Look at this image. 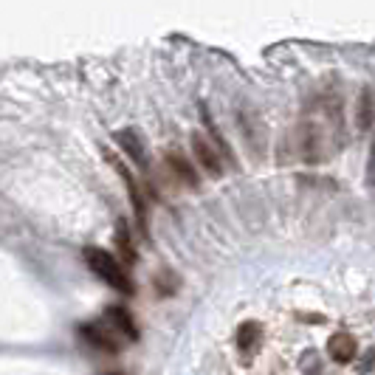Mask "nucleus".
<instances>
[{"label":"nucleus","mask_w":375,"mask_h":375,"mask_svg":"<svg viewBox=\"0 0 375 375\" xmlns=\"http://www.w3.org/2000/svg\"><path fill=\"white\" fill-rule=\"evenodd\" d=\"M367 183L375 186V138H372V147H369V161H367Z\"/></svg>","instance_id":"4468645a"},{"label":"nucleus","mask_w":375,"mask_h":375,"mask_svg":"<svg viewBox=\"0 0 375 375\" xmlns=\"http://www.w3.org/2000/svg\"><path fill=\"white\" fill-rule=\"evenodd\" d=\"M113 375H119V372H113Z\"/></svg>","instance_id":"2eb2a0df"},{"label":"nucleus","mask_w":375,"mask_h":375,"mask_svg":"<svg viewBox=\"0 0 375 375\" xmlns=\"http://www.w3.org/2000/svg\"><path fill=\"white\" fill-rule=\"evenodd\" d=\"M107 316V322H110V327L119 333V336H127L130 341H136L138 338V327H136V322H133V313L127 310V308H119V305H110L107 310H105Z\"/></svg>","instance_id":"6e6552de"},{"label":"nucleus","mask_w":375,"mask_h":375,"mask_svg":"<svg viewBox=\"0 0 375 375\" xmlns=\"http://www.w3.org/2000/svg\"><path fill=\"white\" fill-rule=\"evenodd\" d=\"M116 138H119V144H121V150L138 164V166H147V155H144V144H141V138H138V133L136 130H121V133H116Z\"/></svg>","instance_id":"9d476101"},{"label":"nucleus","mask_w":375,"mask_h":375,"mask_svg":"<svg viewBox=\"0 0 375 375\" xmlns=\"http://www.w3.org/2000/svg\"><path fill=\"white\" fill-rule=\"evenodd\" d=\"M79 333H82V338L91 347H96L102 353H121V347H124V341L119 338V333L113 327H107V324L85 322V324H79Z\"/></svg>","instance_id":"7ed1b4c3"},{"label":"nucleus","mask_w":375,"mask_h":375,"mask_svg":"<svg viewBox=\"0 0 375 375\" xmlns=\"http://www.w3.org/2000/svg\"><path fill=\"white\" fill-rule=\"evenodd\" d=\"M82 257H85L88 268H91L105 285H110L113 291H121V294H127V296L136 291V288H133V279H130V274H127V268H124V263L116 260L110 251L96 249V246H88V249L82 251Z\"/></svg>","instance_id":"f03ea898"},{"label":"nucleus","mask_w":375,"mask_h":375,"mask_svg":"<svg viewBox=\"0 0 375 375\" xmlns=\"http://www.w3.org/2000/svg\"><path fill=\"white\" fill-rule=\"evenodd\" d=\"M116 246H119V260H124V263H136V249H133V243H130V232H127V223L124 221H119V226H116Z\"/></svg>","instance_id":"f8f14e48"},{"label":"nucleus","mask_w":375,"mask_h":375,"mask_svg":"<svg viewBox=\"0 0 375 375\" xmlns=\"http://www.w3.org/2000/svg\"><path fill=\"white\" fill-rule=\"evenodd\" d=\"M192 152H195V158L201 161V166H204L209 175H221V172H223V164H221L218 150H215L201 133H192Z\"/></svg>","instance_id":"39448f33"},{"label":"nucleus","mask_w":375,"mask_h":375,"mask_svg":"<svg viewBox=\"0 0 375 375\" xmlns=\"http://www.w3.org/2000/svg\"><path fill=\"white\" fill-rule=\"evenodd\" d=\"M107 158H110V164L116 166V172L124 178V183H127V192H130V204H133V212H136V218H138L141 229L147 232V204H144V195L138 192V183H136L133 172H130V169L124 166V161H119L113 152H107Z\"/></svg>","instance_id":"20e7f679"},{"label":"nucleus","mask_w":375,"mask_h":375,"mask_svg":"<svg viewBox=\"0 0 375 375\" xmlns=\"http://www.w3.org/2000/svg\"><path fill=\"white\" fill-rule=\"evenodd\" d=\"M372 119H375V93H372V88H364L361 99H358V127L369 130Z\"/></svg>","instance_id":"9b49d317"},{"label":"nucleus","mask_w":375,"mask_h":375,"mask_svg":"<svg viewBox=\"0 0 375 375\" xmlns=\"http://www.w3.org/2000/svg\"><path fill=\"white\" fill-rule=\"evenodd\" d=\"M327 353H330V358H333L336 364H350V361H355V353H358L355 336H350V333H336V336H330Z\"/></svg>","instance_id":"0eeeda50"},{"label":"nucleus","mask_w":375,"mask_h":375,"mask_svg":"<svg viewBox=\"0 0 375 375\" xmlns=\"http://www.w3.org/2000/svg\"><path fill=\"white\" fill-rule=\"evenodd\" d=\"M164 161H166V166L175 172V178L180 180V183H186V186H192V190H198V172H195V166L186 161V155L183 152H178V150H169L166 155H164Z\"/></svg>","instance_id":"423d86ee"},{"label":"nucleus","mask_w":375,"mask_h":375,"mask_svg":"<svg viewBox=\"0 0 375 375\" xmlns=\"http://www.w3.org/2000/svg\"><path fill=\"white\" fill-rule=\"evenodd\" d=\"M344 138V121H341V110L338 102L322 99V105L310 107L299 127L294 130V144H296V155L308 164H319L324 158H330Z\"/></svg>","instance_id":"f257e3e1"},{"label":"nucleus","mask_w":375,"mask_h":375,"mask_svg":"<svg viewBox=\"0 0 375 375\" xmlns=\"http://www.w3.org/2000/svg\"><path fill=\"white\" fill-rule=\"evenodd\" d=\"M299 367H302V372H305V375H322V358H319V353L308 350V353L302 355Z\"/></svg>","instance_id":"ddd939ff"},{"label":"nucleus","mask_w":375,"mask_h":375,"mask_svg":"<svg viewBox=\"0 0 375 375\" xmlns=\"http://www.w3.org/2000/svg\"><path fill=\"white\" fill-rule=\"evenodd\" d=\"M260 341H263V324L260 322H243L237 327V350L246 355V361H249V355H254Z\"/></svg>","instance_id":"1a4fd4ad"}]
</instances>
